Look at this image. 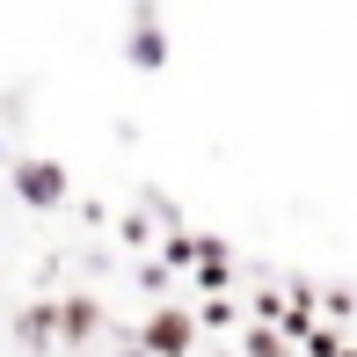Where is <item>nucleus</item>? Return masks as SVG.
<instances>
[{
  "mask_svg": "<svg viewBox=\"0 0 357 357\" xmlns=\"http://www.w3.org/2000/svg\"><path fill=\"white\" fill-rule=\"evenodd\" d=\"M15 190H22L29 204H59V197H66V168H52V160H22V168H15Z\"/></svg>",
  "mask_w": 357,
  "mask_h": 357,
  "instance_id": "obj_1",
  "label": "nucleus"
},
{
  "mask_svg": "<svg viewBox=\"0 0 357 357\" xmlns=\"http://www.w3.org/2000/svg\"><path fill=\"white\" fill-rule=\"evenodd\" d=\"M146 350H153V357H183V350H190V321H183V314H153Z\"/></svg>",
  "mask_w": 357,
  "mask_h": 357,
  "instance_id": "obj_2",
  "label": "nucleus"
},
{
  "mask_svg": "<svg viewBox=\"0 0 357 357\" xmlns=\"http://www.w3.org/2000/svg\"><path fill=\"white\" fill-rule=\"evenodd\" d=\"M59 328H66V335H80V328H95V306H88V299L59 306Z\"/></svg>",
  "mask_w": 357,
  "mask_h": 357,
  "instance_id": "obj_3",
  "label": "nucleus"
},
{
  "mask_svg": "<svg viewBox=\"0 0 357 357\" xmlns=\"http://www.w3.org/2000/svg\"><path fill=\"white\" fill-rule=\"evenodd\" d=\"M132 66H160V37H153V29L132 37Z\"/></svg>",
  "mask_w": 357,
  "mask_h": 357,
  "instance_id": "obj_4",
  "label": "nucleus"
},
{
  "mask_svg": "<svg viewBox=\"0 0 357 357\" xmlns=\"http://www.w3.org/2000/svg\"><path fill=\"white\" fill-rule=\"evenodd\" d=\"M124 357H153V350H124Z\"/></svg>",
  "mask_w": 357,
  "mask_h": 357,
  "instance_id": "obj_5",
  "label": "nucleus"
}]
</instances>
